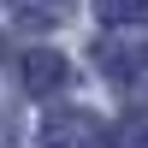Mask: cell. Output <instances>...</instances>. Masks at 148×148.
Listing matches in <instances>:
<instances>
[{"mask_svg":"<svg viewBox=\"0 0 148 148\" xmlns=\"http://www.w3.org/2000/svg\"><path fill=\"white\" fill-rule=\"evenodd\" d=\"M24 71H30V89H53V83H59V59H42V53H36Z\"/></svg>","mask_w":148,"mask_h":148,"instance_id":"obj_1","label":"cell"}]
</instances>
